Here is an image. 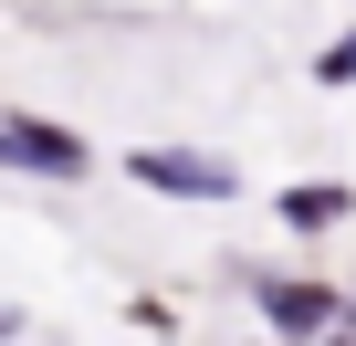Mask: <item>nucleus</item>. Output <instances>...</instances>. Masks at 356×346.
Masks as SVG:
<instances>
[{"instance_id":"nucleus-1","label":"nucleus","mask_w":356,"mask_h":346,"mask_svg":"<svg viewBox=\"0 0 356 346\" xmlns=\"http://www.w3.org/2000/svg\"><path fill=\"white\" fill-rule=\"evenodd\" d=\"M126 168H136L147 189H168V200H231L241 189V168L231 157H200V147H136Z\"/></svg>"},{"instance_id":"nucleus-2","label":"nucleus","mask_w":356,"mask_h":346,"mask_svg":"<svg viewBox=\"0 0 356 346\" xmlns=\"http://www.w3.org/2000/svg\"><path fill=\"white\" fill-rule=\"evenodd\" d=\"M0 157L11 168H32V179H84V136L74 126H53V116H0Z\"/></svg>"},{"instance_id":"nucleus-3","label":"nucleus","mask_w":356,"mask_h":346,"mask_svg":"<svg viewBox=\"0 0 356 346\" xmlns=\"http://www.w3.org/2000/svg\"><path fill=\"white\" fill-rule=\"evenodd\" d=\"M262 315H273V336H325L346 304H335L325 283H262Z\"/></svg>"},{"instance_id":"nucleus-4","label":"nucleus","mask_w":356,"mask_h":346,"mask_svg":"<svg viewBox=\"0 0 356 346\" xmlns=\"http://www.w3.org/2000/svg\"><path fill=\"white\" fill-rule=\"evenodd\" d=\"M346 210H356V189H346V179H314V189H283V221H293V231H335Z\"/></svg>"},{"instance_id":"nucleus-5","label":"nucleus","mask_w":356,"mask_h":346,"mask_svg":"<svg viewBox=\"0 0 356 346\" xmlns=\"http://www.w3.org/2000/svg\"><path fill=\"white\" fill-rule=\"evenodd\" d=\"M314 74H325V84H356V32H346V42H325V53H314Z\"/></svg>"},{"instance_id":"nucleus-6","label":"nucleus","mask_w":356,"mask_h":346,"mask_svg":"<svg viewBox=\"0 0 356 346\" xmlns=\"http://www.w3.org/2000/svg\"><path fill=\"white\" fill-rule=\"evenodd\" d=\"M0 336H11V315H0Z\"/></svg>"}]
</instances>
